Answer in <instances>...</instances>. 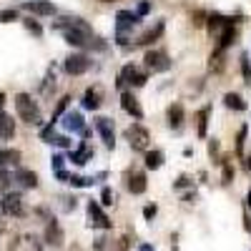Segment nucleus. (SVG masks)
I'll return each mask as SVG.
<instances>
[{
  "label": "nucleus",
  "mask_w": 251,
  "mask_h": 251,
  "mask_svg": "<svg viewBox=\"0 0 251 251\" xmlns=\"http://www.w3.org/2000/svg\"><path fill=\"white\" fill-rule=\"evenodd\" d=\"M181 123H183V106L176 100L169 106V126L171 128H181Z\"/></svg>",
  "instance_id": "22"
},
{
  "label": "nucleus",
  "mask_w": 251,
  "mask_h": 251,
  "mask_svg": "<svg viewBox=\"0 0 251 251\" xmlns=\"http://www.w3.org/2000/svg\"><path fill=\"white\" fill-rule=\"evenodd\" d=\"M246 206L251 208V188H249V196H246Z\"/></svg>",
  "instance_id": "49"
},
{
  "label": "nucleus",
  "mask_w": 251,
  "mask_h": 251,
  "mask_svg": "<svg viewBox=\"0 0 251 251\" xmlns=\"http://www.w3.org/2000/svg\"><path fill=\"white\" fill-rule=\"evenodd\" d=\"M50 143L60 146V149H71V138H68V136H53V141H50Z\"/></svg>",
  "instance_id": "37"
},
{
  "label": "nucleus",
  "mask_w": 251,
  "mask_h": 251,
  "mask_svg": "<svg viewBox=\"0 0 251 251\" xmlns=\"http://www.w3.org/2000/svg\"><path fill=\"white\" fill-rule=\"evenodd\" d=\"M138 15L133 10H118L116 15V40L118 46H126L128 43V30H133V25H138Z\"/></svg>",
  "instance_id": "2"
},
{
  "label": "nucleus",
  "mask_w": 251,
  "mask_h": 251,
  "mask_svg": "<svg viewBox=\"0 0 251 251\" xmlns=\"http://www.w3.org/2000/svg\"><path fill=\"white\" fill-rule=\"evenodd\" d=\"M50 163H53V171L58 174V171H63V163H66V158H63L60 153H55V156L50 158Z\"/></svg>",
  "instance_id": "39"
},
{
  "label": "nucleus",
  "mask_w": 251,
  "mask_h": 251,
  "mask_svg": "<svg viewBox=\"0 0 251 251\" xmlns=\"http://www.w3.org/2000/svg\"><path fill=\"white\" fill-rule=\"evenodd\" d=\"M163 166V151L153 149V151H146V169L149 171H156Z\"/></svg>",
  "instance_id": "25"
},
{
  "label": "nucleus",
  "mask_w": 251,
  "mask_h": 251,
  "mask_svg": "<svg viewBox=\"0 0 251 251\" xmlns=\"http://www.w3.org/2000/svg\"><path fill=\"white\" fill-rule=\"evenodd\" d=\"M241 75H244V83L251 86V60L246 53H241Z\"/></svg>",
  "instance_id": "30"
},
{
  "label": "nucleus",
  "mask_w": 251,
  "mask_h": 251,
  "mask_svg": "<svg viewBox=\"0 0 251 251\" xmlns=\"http://www.w3.org/2000/svg\"><path fill=\"white\" fill-rule=\"evenodd\" d=\"M25 244H28L30 251H43V246H40V241L35 236H25Z\"/></svg>",
  "instance_id": "40"
},
{
  "label": "nucleus",
  "mask_w": 251,
  "mask_h": 251,
  "mask_svg": "<svg viewBox=\"0 0 251 251\" xmlns=\"http://www.w3.org/2000/svg\"><path fill=\"white\" fill-rule=\"evenodd\" d=\"M143 66H146V71H151V73H166V71H171V58H169V53H163V50H146Z\"/></svg>",
  "instance_id": "4"
},
{
  "label": "nucleus",
  "mask_w": 251,
  "mask_h": 251,
  "mask_svg": "<svg viewBox=\"0 0 251 251\" xmlns=\"http://www.w3.org/2000/svg\"><path fill=\"white\" fill-rule=\"evenodd\" d=\"M98 3H113V0H98Z\"/></svg>",
  "instance_id": "50"
},
{
  "label": "nucleus",
  "mask_w": 251,
  "mask_h": 251,
  "mask_svg": "<svg viewBox=\"0 0 251 251\" xmlns=\"http://www.w3.org/2000/svg\"><path fill=\"white\" fill-rule=\"evenodd\" d=\"M91 68V58L83 55V53H71L66 60H63V71L68 75H83Z\"/></svg>",
  "instance_id": "6"
},
{
  "label": "nucleus",
  "mask_w": 251,
  "mask_h": 251,
  "mask_svg": "<svg viewBox=\"0 0 251 251\" xmlns=\"http://www.w3.org/2000/svg\"><path fill=\"white\" fill-rule=\"evenodd\" d=\"M15 111H18L20 118H23L25 123H30V126H40V123H43L38 103H35L33 96H28V93H18V96H15Z\"/></svg>",
  "instance_id": "1"
},
{
  "label": "nucleus",
  "mask_w": 251,
  "mask_h": 251,
  "mask_svg": "<svg viewBox=\"0 0 251 251\" xmlns=\"http://www.w3.org/2000/svg\"><path fill=\"white\" fill-rule=\"evenodd\" d=\"M3 106H5V93H0V111H3Z\"/></svg>",
  "instance_id": "48"
},
{
  "label": "nucleus",
  "mask_w": 251,
  "mask_h": 251,
  "mask_svg": "<svg viewBox=\"0 0 251 251\" xmlns=\"http://www.w3.org/2000/svg\"><path fill=\"white\" fill-rule=\"evenodd\" d=\"M23 8L33 15H55V5L50 0H25Z\"/></svg>",
  "instance_id": "12"
},
{
  "label": "nucleus",
  "mask_w": 251,
  "mask_h": 251,
  "mask_svg": "<svg viewBox=\"0 0 251 251\" xmlns=\"http://www.w3.org/2000/svg\"><path fill=\"white\" fill-rule=\"evenodd\" d=\"M83 108L86 111H98L100 108V91L98 88H88L83 93Z\"/></svg>",
  "instance_id": "20"
},
{
  "label": "nucleus",
  "mask_w": 251,
  "mask_h": 251,
  "mask_svg": "<svg viewBox=\"0 0 251 251\" xmlns=\"http://www.w3.org/2000/svg\"><path fill=\"white\" fill-rule=\"evenodd\" d=\"M126 188H128V194H133V196L146 194V188H149L146 174L143 171H128V174H126Z\"/></svg>",
  "instance_id": "9"
},
{
  "label": "nucleus",
  "mask_w": 251,
  "mask_h": 251,
  "mask_svg": "<svg viewBox=\"0 0 251 251\" xmlns=\"http://www.w3.org/2000/svg\"><path fill=\"white\" fill-rule=\"evenodd\" d=\"M53 131H55V123H50V121H48V123L43 126V128H40V138L50 143V141H53V136H55Z\"/></svg>",
  "instance_id": "35"
},
{
  "label": "nucleus",
  "mask_w": 251,
  "mask_h": 251,
  "mask_svg": "<svg viewBox=\"0 0 251 251\" xmlns=\"http://www.w3.org/2000/svg\"><path fill=\"white\" fill-rule=\"evenodd\" d=\"M23 25H25V28H28V30L35 35V38L43 35V28H40V23H38V20H33V18H25V20H23Z\"/></svg>",
  "instance_id": "33"
},
{
  "label": "nucleus",
  "mask_w": 251,
  "mask_h": 251,
  "mask_svg": "<svg viewBox=\"0 0 251 251\" xmlns=\"http://www.w3.org/2000/svg\"><path fill=\"white\" fill-rule=\"evenodd\" d=\"M246 133H249V126L244 123L241 128H239V133H236V156L239 158H244L246 153H244V143H246Z\"/></svg>",
  "instance_id": "27"
},
{
  "label": "nucleus",
  "mask_w": 251,
  "mask_h": 251,
  "mask_svg": "<svg viewBox=\"0 0 251 251\" xmlns=\"http://www.w3.org/2000/svg\"><path fill=\"white\" fill-rule=\"evenodd\" d=\"M128 249V236H123L121 241H118V246H116V251H126Z\"/></svg>",
  "instance_id": "44"
},
{
  "label": "nucleus",
  "mask_w": 251,
  "mask_h": 251,
  "mask_svg": "<svg viewBox=\"0 0 251 251\" xmlns=\"http://www.w3.org/2000/svg\"><path fill=\"white\" fill-rule=\"evenodd\" d=\"M15 136V121L8 113H0V141H10Z\"/></svg>",
  "instance_id": "17"
},
{
  "label": "nucleus",
  "mask_w": 251,
  "mask_h": 251,
  "mask_svg": "<svg viewBox=\"0 0 251 251\" xmlns=\"http://www.w3.org/2000/svg\"><path fill=\"white\" fill-rule=\"evenodd\" d=\"M163 30H166V23H163V20H158V23H156L153 28H149L146 33H141V35H138L136 46H151V43H156V40L163 35Z\"/></svg>",
  "instance_id": "14"
},
{
  "label": "nucleus",
  "mask_w": 251,
  "mask_h": 251,
  "mask_svg": "<svg viewBox=\"0 0 251 251\" xmlns=\"http://www.w3.org/2000/svg\"><path fill=\"white\" fill-rule=\"evenodd\" d=\"M63 128L73 131V133H83L86 131V121H83V116L78 111H66V116H63Z\"/></svg>",
  "instance_id": "13"
},
{
  "label": "nucleus",
  "mask_w": 251,
  "mask_h": 251,
  "mask_svg": "<svg viewBox=\"0 0 251 251\" xmlns=\"http://www.w3.org/2000/svg\"><path fill=\"white\" fill-rule=\"evenodd\" d=\"M18 10L15 8H8V10H0V23H13V20H18Z\"/></svg>",
  "instance_id": "34"
},
{
  "label": "nucleus",
  "mask_w": 251,
  "mask_h": 251,
  "mask_svg": "<svg viewBox=\"0 0 251 251\" xmlns=\"http://www.w3.org/2000/svg\"><path fill=\"white\" fill-rule=\"evenodd\" d=\"M138 251H153V246H151V244H141Z\"/></svg>",
  "instance_id": "47"
},
{
  "label": "nucleus",
  "mask_w": 251,
  "mask_h": 251,
  "mask_svg": "<svg viewBox=\"0 0 251 251\" xmlns=\"http://www.w3.org/2000/svg\"><path fill=\"white\" fill-rule=\"evenodd\" d=\"M121 108L128 113V116H133L136 121L143 118V108H141L138 98L133 96V91H123V93H121Z\"/></svg>",
  "instance_id": "11"
},
{
  "label": "nucleus",
  "mask_w": 251,
  "mask_h": 251,
  "mask_svg": "<svg viewBox=\"0 0 251 251\" xmlns=\"http://www.w3.org/2000/svg\"><path fill=\"white\" fill-rule=\"evenodd\" d=\"M96 131L98 136L103 138V143H106V149L113 151L116 149V128H113V121L111 118H96Z\"/></svg>",
  "instance_id": "8"
},
{
  "label": "nucleus",
  "mask_w": 251,
  "mask_h": 251,
  "mask_svg": "<svg viewBox=\"0 0 251 251\" xmlns=\"http://www.w3.org/2000/svg\"><path fill=\"white\" fill-rule=\"evenodd\" d=\"M219 149H221L219 141H216V138H211V143H208V153H211V156H219Z\"/></svg>",
  "instance_id": "42"
},
{
  "label": "nucleus",
  "mask_w": 251,
  "mask_h": 251,
  "mask_svg": "<svg viewBox=\"0 0 251 251\" xmlns=\"http://www.w3.org/2000/svg\"><path fill=\"white\" fill-rule=\"evenodd\" d=\"M18 163H20V151L18 149H0V169L18 166Z\"/></svg>",
  "instance_id": "21"
},
{
  "label": "nucleus",
  "mask_w": 251,
  "mask_h": 251,
  "mask_svg": "<svg viewBox=\"0 0 251 251\" xmlns=\"http://www.w3.org/2000/svg\"><path fill=\"white\" fill-rule=\"evenodd\" d=\"M86 211H88V226H91V228H111V226H113L111 219L106 216V211L100 208L98 201H88Z\"/></svg>",
  "instance_id": "7"
},
{
  "label": "nucleus",
  "mask_w": 251,
  "mask_h": 251,
  "mask_svg": "<svg viewBox=\"0 0 251 251\" xmlns=\"http://www.w3.org/2000/svg\"><path fill=\"white\" fill-rule=\"evenodd\" d=\"M221 169H224L221 181H224V183H231V181H234V166H231V161L224 158V161H221Z\"/></svg>",
  "instance_id": "32"
},
{
  "label": "nucleus",
  "mask_w": 251,
  "mask_h": 251,
  "mask_svg": "<svg viewBox=\"0 0 251 251\" xmlns=\"http://www.w3.org/2000/svg\"><path fill=\"white\" fill-rule=\"evenodd\" d=\"M224 103H226V108H231V111H246V100L239 93H234V91H228L224 96Z\"/></svg>",
  "instance_id": "24"
},
{
  "label": "nucleus",
  "mask_w": 251,
  "mask_h": 251,
  "mask_svg": "<svg viewBox=\"0 0 251 251\" xmlns=\"http://www.w3.org/2000/svg\"><path fill=\"white\" fill-rule=\"evenodd\" d=\"M0 211L5 216H23L25 214V206H23V196L18 191H8L3 199H0Z\"/></svg>",
  "instance_id": "5"
},
{
  "label": "nucleus",
  "mask_w": 251,
  "mask_h": 251,
  "mask_svg": "<svg viewBox=\"0 0 251 251\" xmlns=\"http://www.w3.org/2000/svg\"><path fill=\"white\" fill-rule=\"evenodd\" d=\"M68 103H71V96H63V98L58 100V106H55V111H53L50 123H58V118H60V116H66V111H68Z\"/></svg>",
  "instance_id": "26"
},
{
  "label": "nucleus",
  "mask_w": 251,
  "mask_h": 251,
  "mask_svg": "<svg viewBox=\"0 0 251 251\" xmlns=\"http://www.w3.org/2000/svg\"><path fill=\"white\" fill-rule=\"evenodd\" d=\"M244 169L251 174V156H244Z\"/></svg>",
  "instance_id": "46"
},
{
  "label": "nucleus",
  "mask_w": 251,
  "mask_h": 251,
  "mask_svg": "<svg viewBox=\"0 0 251 251\" xmlns=\"http://www.w3.org/2000/svg\"><path fill=\"white\" fill-rule=\"evenodd\" d=\"M208 116H211V106H203L196 116V136L199 138H206V131H208Z\"/></svg>",
  "instance_id": "19"
},
{
  "label": "nucleus",
  "mask_w": 251,
  "mask_h": 251,
  "mask_svg": "<svg viewBox=\"0 0 251 251\" xmlns=\"http://www.w3.org/2000/svg\"><path fill=\"white\" fill-rule=\"evenodd\" d=\"M93 156H96V151L91 149L88 143H80L75 151H71V153H68V158H71V161H73L75 166H86V163H88V161H91Z\"/></svg>",
  "instance_id": "15"
},
{
  "label": "nucleus",
  "mask_w": 251,
  "mask_h": 251,
  "mask_svg": "<svg viewBox=\"0 0 251 251\" xmlns=\"http://www.w3.org/2000/svg\"><path fill=\"white\" fill-rule=\"evenodd\" d=\"M156 214H158V208H156V203H149V206L143 208V219H146V221H151V219H153Z\"/></svg>",
  "instance_id": "38"
},
{
  "label": "nucleus",
  "mask_w": 251,
  "mask_h": 251,
  "mask_svg": "<svg viewBox=\"0 0 251 251\" xmlns=\"http://www.w3.org/2000/svg\"><path fill=\"white\" fill-rule=\"evenodd\" d=\"M146 80H149V75H146L143 71H133V78H131V86H136V88H141V86H146Z\"/></svg>",
  "instance_id": "36"
},
{
  "label": "nucleus",
  "mask_w": 251,
  "mask_h": 251,
  "mask_svg": "<svg viewBox=\"0 0 251 251\" xmlns=\"http://www.w3.org/2000/svg\"><path fill=\"white\" fill-rule=\"evenodd\" d=\"M100 203L103 206H113L116 203V191L111 186H103V191H100Z\"/></svg>",
  "instance_id": "31"
},
{
  "label": "nucleus",
  "mask_w": 251,
  "mask_h": 251,
  "mask_svg": "<svg viewBox=\"0 0 251 251\" xmlns=\"http://www.w3.org/2000/svg\"><path fill=\"white\" fill-rule=\"evenodd\" d=\"M234 18H224V15H219V13H214V15H208V30H211L214 35H219L228 23H231Z\"/></svg>",
  "instance_id": "23"
},
{
  "label": "nucleus",
  "mask_w": 251,
  "mask_h": 251,
  "mask_svg": "<svg viewBox=\"0 0 251 251\" xmlns=\"http://www.w3.org/2000/svg\"><path fill=\"white\" fill-rule=\"evenodd\" d=\"M126 138H128L133 151H149L151 133H149V128H143L141 123H131L128 128H126Z\"/></svg>",
  "instance_id": "3"
},
{
  "label": "nucleus",
  "mask_w": 251,
  "mask_h": 251,
  "mask_svg": "<svg viewBox=\"0 0 251 251\" xmlns=\"http://www.w3.org/2000/svg\"><path fill=\"white\" fill-rule=\"evenodd\" d=\"M96 251H106V239H98L96 241Z\"/></svg>",
  "instance_id": "45"
},
{
  "label": "nucleus",
  "mask_w": 251,
  "mask_h": 251,
  "mask_svg": "<svg viewBox=\"0 0 251 251\" xmlns=\"http://www.w3.org/2000/svg\"><path fill=\"white\" fill-rule=\"evenodd\" d=\"M10 183H13V176H10V171H8V169H0V196H5V194H8Z\"/></svg>",
  "instance_id": "29"
},
{
  "label": "nucleus",
  "mask_w": 251,
  "mask_h": 251,
  "mask_svg": "<svg viewBox=\"0 0 251 251\" xmlns=\"http://www.w3.org/2000/svg\"><path fill=\"white\" fill-rule=\"evenodd\" d=\"M43 241L48 244V246H63V241H66V234H63V228H60V224L50 216L48 219V224H46V234H43Z\"/></svg>",
  "instance_id": "10"
},
{
  "label": "nucleus",
  "mask_w": 251,
  "mask_h": 251,
  "mask_svg": "<svg viewBox=\"0 0 251 251\" xmlns=\"http://www.w3.org/2000/svg\"><path fill=\"white\" fill-rule=\"evenodd\" d=\"M13 181H18L23 188H35L38 186V174L30 171V169H18L15 176H13Z\"/></svg>",
  "instance_id": "16"
},
{
  "label": "nucleus",
  "mask_w": 251,
  "mask_h": 251,
  "mask_svg": "<svg viewBox=\"0 0 251 251\" xmlns=\"http://www.w3.org/2000/svg\"><path fill=\"white\" fill-rule=\"evenodd\" d=\"M208 68H211L214 73H219V71L224 68V50L216 48V50L211 53V58H208Z\"/></svg>",
  "instance_id": "28"
},
{
  "label": "nucleus",
  "mask_w": 251,
  "mask_h": 251,
  "mask_svg": "<svg viewBox=\"0 0 251 251\" xmlns=\"http://www.w3.org/2000/svg\"><path fill=\"white\" fill-rule=\"evenodd\" d=\"M216 38H219V43H216V48H219V50H226L228 46H231V43H234V38H236L234 20H231V23H228V25H226V28H224L219 35H216Z\"/></svg>",
  "instance_id": "18"
},
{
  "label": "nucleus",
  "mask_w": 251,
  "mask_h": 251,
  "mask_svg": "<svg viewBox=\"0 0 251 251\" xmlns=\"http://www.w3.org/2000/svg\"><path fill=\"white\" fill-rule=\"evenodd\" d=\"M188 183H191V181H188V176H181V178H178V181H176L174 186H176V188H186Z\"/></svg>",
  "instance_id": "43"
},
{
  "label": "nucleus",
  "mask_w": 251,
  "mask_h": 251,
  "mask_svg": "<svg viewBox=\"0 0 251 251\" xmlns=\"http://www.w3.org/2000/svg\"><path fill=\"white\" fill-rule=\"evenodd\" d=\"M149 10H151V3H146V0H143V3H138V10H136V15L141 18V15H146Z\"/></svg>",
  "instance_id": "41"
}]
</instances>
